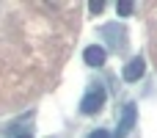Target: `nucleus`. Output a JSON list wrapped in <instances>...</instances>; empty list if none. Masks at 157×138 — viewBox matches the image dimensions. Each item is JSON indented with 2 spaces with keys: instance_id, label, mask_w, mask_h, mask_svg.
Here are the masks:
<instances>
[{
  "instance_id": "7ed1b4c3",
  "label": "nucleus",
  "mask_w": 157,
  "mask_h": 138,
  "mask_svg": "<svg viewBox=\"0 0 157 138\" xmlns=\"http://www.w3.org/2000/svg\"><path fill=\"white\" fill-rule=\"evenodd\" d=\"M144 72H146V61L141 58V55H135V58H130L127 64H124V80L127 83H135V80H141L144 77Z\"/></svg>"
},
{
  "instance_id": "f257e3e1",
  "label": "nucleus",
  "mask_w": 157,
  "mask_h": 138,
  "mask_svg": "<svg viewBox=\"0 0 157 138\" xmlns=\"http://www.w3.org/2000/svg\"><path fill=\"white\" fill-rule=\"evenodd\" d=\"M102 105H105V89L102 86H91L83 94V100H80V113L83 116H94V113L102 111Z\"/></svg>"
},
{
  "instance_id": "39448f33",
  "label": "nucleus",
  "mask_w": 157,
  "mask_h": 138,
  "mask_svg": "<svg viewBox=\"0 0 157 138\" xmlns=\"http://www.w3.org/2000/svg\"><path fill=\"white\" fill-rule=\"evenodd\" d=\"M102 33H105V36H113V39H110V47L124 50V44H127V41H124V36H127V33H124L119 25H105V28H102Z\"/></svg>"
},
{
  "instance_id": "20e7f679",
  "label": "nucleus",
  "mask_w": 157,
  "mask_h": 138,
  "mask_svg": "<svg viewBox=\"0 0 157 138\" xmlns=\"http://www.w3.org/2000/svg\"><path fill=\"white\" fill-rule=\"evenodd\" d=\"M105 58H108V53H105V47H99V44H88V47L83 50V61H86L88 66H102Z\"/></svg>"
},
{
  "instance_id": "f03ea898",
  "label": "nucleus",
  "mask_w": 157,
  "mask_h": 138,
  "mask_svg": "<svg viewBox=\"0 0 157 138\" xmlns=\"http://www.w3.org/2000/svg\"><path fill=\"white\" fill-rule=\"evenodd\" d=\"M135 119H138V111H135V102H127L121 108V116H119V127H116V136L113 138H127L135 127Z\"/></svg>"
},
{
  "instance_id": "423d86ee",
  "label": "nucleus",
  "mask_w": 157,
  "mask_h": 138,
  "mask_svg": "<svg viewBox=\"0 0 157 138\" xmlns=\"http://www.w3.org/2000/svg\"><path fill=\"white\" fill-rule=\"evenodd\" d=\"M116 11H119L121 17H130V14L135 11V3H130V0H119V3H116Z\"/></svg>"
},
{
  "instance_id": "1a4fd4ad",
  "label": "nucleus",
  "mask_w": 157,
  "mask_h": 138,
  "mask_svg": "<svg viewBox=\"0 0 157 138\" xmlns=\"http://www.w3.org/2000/svg\"><path fill=\"white\" fill-rule=\"evenodd\" d=\"M17 138H33V136H30V133H19Z\"/></svg>"
},
{
  "instance_id": "0eeeda50",
  "label": "nucleus",
  "mask_w": 157,
  "mask_h": 138,
  "mask_svg": "<svg viewBox=\"0 0 157 138\" xmlns=\"http://www.w3.org/2000/svg\"><path fill=\"white\" fill-rule=\"evenodd\" d=\"M102 8H105V0H91V3H88V11H91V14H99Z\"/></svg>"
},
{
  "instance_id": "6e6552de",
  "label": "nucleus",
  "mask_w": 157,
  "mask_h": 138,
  "mask_svg": "<svg viewBox=\"0 0 157 138\" xmlns=\"http://www.w3.org/2000/svg\"><path fill=\"white\" fill-rule=\"evenodd\" d=\"M88 138H113V136H110L108 130H94V133H91Z\"/></svg>"
}]
</instances>
